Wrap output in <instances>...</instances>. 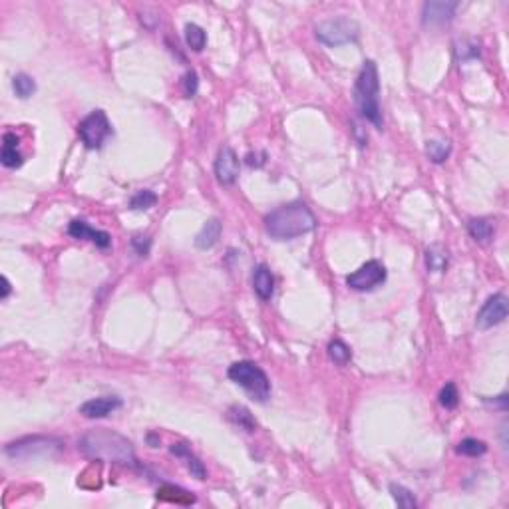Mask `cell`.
<instances>
[{
    "mask_svg": "<svg viewBox=\"0 0 509 509\" xmlns=\"http://www.w3.org/2000/svg\"><path fill=\"white\" fill-rule=\"evenodd\" d=\"M78 450L84 457L94 462H105V464H118V466H137L134 446L132 442L108 428H96L86 432L80 442Z\"/></svg>",
    "mask_w": 509,
    "mask_h": 509,
    "instance_id": "6da1fadb",
    "label": "cell"
},
{
    "mask_svg": "<svg viewBox=\"0 0 509 509\" xmlns=\"http://www.w3.org/2000/svg\"><path fill=\"white\" fill-rule=\"evenodd\" d=\"M316 227V217L302 201L285 203L265 217V231L273 239L289 241L302 237Z\"/></svg>",
    "mask_w": 509,
    "mask_h": 509,
    "instance_id": "7a4b0ae2",
    "label": "cell"
},
{
    "mask_svg": "<svg viewBox=\"0 0 509 509\" xmlns=\"http://www.w3.org/2000/svg\"><path fill=\"white\" fill-rule=\"evenodd\" d=\"M380 80L378 68L372 60H366L354 84V102L366 122L382 130V110H380Z\"/></svg>",
    "mask_w": 509,
    "mask_h": 509,
    "instance_id": "3957f363",
    "label": "cell"
},
{
    "mask_svg": "<svg viewBox=\"0 0 509 509\" xmlns=\"http://www.w3.org/2000/svg\"><path fill=\"white\" fill-rule=\"evenodd\" d=\"M229 378L239 384L257 402H267L270 396V380L265 370L249 360H241L229 366Z\"/></svg>",
    "mask_w": 509,
    "mask_h": 509,
    "instance_id": "277c9868",
    "label": "cell"
},
{
    "mask_svg": "<svg viewBox=\"0 0 509 509\" xmlns=\"http://www.w3.org/2000/svg\"><path fill=\"white\" fill-rule=\"evenodd\" d=\"M62 450V442L56 437L46 436H28L21 437L16 442H11L4 447L6 456L14 457V459H30V457L38 456H50L54 452Z\"/></svg>",
    "mask_w": 509,
    "mask_h": 509,
    "instance_id": "5b68a950",
    "label": "cell"
},
{
    "mask_svg": "<svg viewBox=\"0 0 509 509\" xmlns=\"http://www.w3.org/2000/svg\"><path fill=\"white\" fill-rule=\"evenodd\" d=\"M314 32H316L319 42L334 48V46H343V44L356 40L358 38V24L350 18L336 16V18L322 21Z\"/></svg>",
    "mask_w": 509,
    "mask_h": 509,
    "instance_id": "8992f818",
    "label": "cell"
},
{
    "mask_svg": "<svg viewBox=\"0 0 509 509\" xmlns=\"http://www.w3.org/2000/svg\"><path fill=\"white\" fill-rule=\"evenodd\" d=\"M78 134L88 149H100L104 146L105 139L112 135V124L104 110H94L92 114L86 115L78 125Z\"/></svg>",
    "mask_w": 509,
    "mask_h": 509,
    "instance_id": "52a82bcc",
    "label": "cell"
},
{
    "mask_svg": "<svg viewBox=\"0 0 509 509\" xmlns=\"http://www.w3.org/2000/svg\"><path fill=\"white\" fill-rule=\"evenodd\" d=\"M386 281V267L380 261H366L362 267L350 273L346 277V285L353 291H374L376 287H380Z\"/></svg>",
    "mask_w": 509,
    "mask_h": 509,
    "instance_id": "ba28073f",
    "label": "cell"
},
{
    "mask_svg": "<svg viewBox=\"0 0 509 509\" xmlns=\"http://www.w3.org/2000/svg\"><path fill=\"white\" fill-rule=\"evenodd\" d=\"M509 312V301L505 294H491L488 301L484 302V307L479 309L478 316H476V324H478L479 331H488L493 328L501 322L508 319Z\"/></svg>",
    "mask_w": 509,
    "mask_h": 509,
    "instance_id": "9c48e42d",
    "label": "cell"
},
{
    "mask_svg": "<svg viewBox=\"0 0 509 509\" xmlns=\"http://www.w3.org/2000/svg\"><path fill=\"white\" fill-rule=\"evenodd\" d=\"M457 11V2H446V0H430L422 6V24L426 28L432 26H444L452 22Z\"/></svg>",
    "mask_w": 509,
    "mask_h": 509,
    "instance_id": "30bf717a",
    "label": "cell"
},
{
    "mask_svg": "<svg viewBox=\"0 0 509 509\" xmlns=\"http://www.w3.org/2000/svg\"><path fill=\"white\" fill-rule=\"evenodd\" d=\"M239 157L229 146L219 149L217 159H215V177L221 185H233L239 177Z\"/></svg>",
    "mask_w": 509,
    "mask_h": 509,
    "instance_id": "8fae6325",
    "label": "cell"
},
{
    "mask_svg": "<svg viewBox=\"0 0 509 509\" xmlns=\"http://www.w3.org/2000/svg\"><path fill=\"white\" fill-rule=\"evenodd\" d=\"M68 233L72 235L74 239L92 241L100 249H108V247L112 245V235H110V233L94 229L90 223H86L82 219H74L72 223L68 225Z\"/></svg>",
    "mask_w": 509,
    "mask_h": 509,
    "instance_id": "7c38bea8",
    "label": "cell"
},
{
    "mask_svg": "<svg viewBox=\"0 0 509 509\" xmlns=\"http://www.w3.org/2000/svg\"><path fill=\"white\" fill-rule=\"evenodd\" d=\"M118 408H122V398L118 396H100V398H92L88 402H84L78 412L84 418H90V420H98V418H105L112 412H115Z\"/></svg>",
    "mask_w": 509,
    "mask_h": 509,
    "instance_id": "4fadbf2b",
    "label": "cell"
},
{
    "mask_svg": "<svg viewBox=\"0 0 509 509\" xmlns=\"http://www.w3.org/2000/svg\"><path fill=\"white\" fill-rule=\"evenodd\" d=\"M169 452H171V456H176L177 459L183 462V466L188 468V471L191 474V478L199 479V481L207 479V469L203 466V462L191 452V447H189L188 444H181V442L171 444V446H169Z\"/></svg>",
    "mask_w": 509,
    "mask_h": 509,
    "instance_id": "5bb4252c",
    "label": "cell"
},
{
    "mask_svg": "<svg viewBox=\"0 0 509 509\" xmlns=\"http://www.w3.org/2000/svg\"><path fill=\"white\" fill-rule=\"evenodd\" d=\"M0 161L8 169H16L24 164L21 149H18V135L6 132L2 135V151H0Z\"/></svg>",
    "mask_w": 509,
    "mask_h": 509,
    "instance_id": "9a60e30c",
    "label": "cell"
},
{
    "mask_svg": "<svg viewBox=\"0 0 509 509\" xmlns=\"http://www.w3.org/2000/svg\"><path fill=\"white\" fill-rule=\"evenodd\" d=\"M253 289L257 292L261 301H270L273 292H275V277L267 265H257L253 269Z\"/></svg>",
    "mask_w": 509,
    "mask_h": 509,
    "instance_id": "2e32d148",
    "label": "cell"
},
{
    "mask_svg": "<svg viewBox=\"0 0 509 509\" xmlns=\"http://www.w3.org/2000/svg\"><path fill=\"white\" fill-rule=\"evenodd\" d=\"M468 233L471 239L479 243V245H489L496 233V225L493 221L488 217H476L468 221Z\"/></svg>",
    "mask_w": 509,
    "mask_h": 509,
    "instance_id": "e0dca14e",
    "label": "cell"
},
{
    "mask_svg": "<svg viewBox=\"0 0 509 509\" xmlns=\"http://www.w3.org/2000/svg\"><path fill=\"white\" fill-rule=\"evenodd\" d=\"M221 223L219 219H209L207 223L201 227L198 235H195V247L201 251H207L211 247H215L221 237Z\"/></svg>",
    "mask_w": 509,
    "mask_h": 509,
    "instance_id": "ac0fdd59",
    "label": "cell"
},
{
    "mask_svg": "<svg viewBox=\"0 0 509 509\" xmlns=\"http://www.w3.org/2000/svg\"><path fill=\"white\" fill-rule=\"evenodd\" d=\"M227 416L235 426L243 428V430H247V432H255V430H257V422H255V418L251 416V412L245 406H231Z\"/></svg>",
    "mask_w": 509,
    "mask_h": 509,
    "instance_id": "d6986e66",
    "label": "cell"
},
{
    "mask_svg": "<svg viewBox=\"0 0 509 509\" xmlns=\"http://www.w3.org/2000/svg\"><path fill=\"white\" fill-rule=\"evenodd\" d=\"M185 42H188V46L193 52H201L205 48V44H207V34H205V30L201 26L189 22L188 26H185Z\"/></svg>",
    "mask_w": 509,
    "mask_h": 509,
    "instance_id": "ffe728a7",
    "label": "cell"
},
{
    "mask_svg": "<svg viewBox=\"0 0 509 509\" xmlns=\"http://www.w3.org/2000/svg\"><path fill=\"white\" fill-rule=\"evenodd\" d=\"M452 154V146L450 142H444V139H432L426 144V156L430 157V161L434 164H444L447 157Z\"/></svg>",
    "mask_w": 509,
    "mask_h": 509,
    "instance_id": "44dd1931",
    "label": "cell"
},
{
    "mask_svg": "<svg viewBox=\"0 0 509 509\" xmlns=\"http://www.w3.org/2000/svg\"><path fill=\"white\" fill-rule=\"evenodd\" d=\"M456 452L459 456H468V457H479L484 456L488 452V444L481 442L478 437H466L457 444Z\"/></svg>",
    "mask_w": 509,
    "mask_h": 509,
    "instance_id": "7402d4cb",
    "label": "cell"
},
{
    "mask_svg": "<svg viewBox=\"0 0 509 509\" xmlns=\"http://www.w3.org/2000/svg\"><path fill=\"white\" fill-rule=\"evenodd\" d=\"M426 267L434 273H442L447 267V251L440 245H432L426 251Z\"/></svg>",
    "mask_w": 509,
    "mask_h": 509,
    "instance_id": "603a6c76",
    "label": "cell"
},
{
    "mask_svg": "<svg viewBox=\"0 0 509 509\" xmlns=\"http://www.w3.org/2000/svg\"><path fill=\"white\" fill-rule=\"evenodd\" d=\"M12 90L21 100H28L36 92V82L32 80L28 74H16L12 78Z\"/></svg>",
    "mask_w": 509,
    "mask_h": 509,
    "instance_id": "cb8c5ba5",
    "label": "cell"
},
{
    "mask_svg": "<svg viewBox=\"0 0 509 509\" xmlns=\"http://www.w3.org/2000/svg\"><path fill=\"white\" fill-rule=\"evenodd\" d=\"M328 356H331V360H333L334 364L344 366V364L350 362L353 350H350V346H346L341 338H334L333 343L328 344Z\"/></svg>",
    "mask_w": 509,
    "mask_h": 509,
    "instance_id": "d4e9b609",
    "label": "cell"
},
{
    "mask_svg": "<svg viewBox=\"0 0 509 509\" xmlns=\"http://www.w3.org/2000/svg\"><path fill=\"white\" fill-rule=\"evenodd\" d=\"M454 52H456L457 62L476 60V58H479V44L474 40H457Z\"/></svg>",
    "mask_w": 509,
    "mask_h": 509,
    "instance_id": "484cf974",
    "label": "cell"
},
{
    "mask_svg": "<svg viewBox=\"0 0 509 509\" xmlns=\"http://www.w3.org/2000/svg\"><path fill=\"white\" fill-rule=\"evenodd\" d=\"M390 493H392V498H394V501L398 503V508H404V509L418 508V501H416L414 493H412L408 488H404V486L392 484V486H390Z\"/></svg>",
    "mask_w": 509,
    "mask_h": 509,
    "instance_id": "4316f807",
    "label": "cell"
},
{
    "mask_svg": "<svg viewBox=\"0 0 509 509\" xmlns=\"http://www.w3.org/2000/svg\"><path fill=\"white\" fill-rule=\"evenodd\" d=\"M156 193L149 191V189H142V191H137L134 198L130 199V209H134V211H147V209L156 207Z\"/></svg>",
    "mask_w": 509,
    "mask_h": 509,
    "instance_id": "83f0119b",
    "label": "cell"
},
{
    "mask_svg": "<svg viewBox=\"0 0 509 509\" xmlns=\"http://www.w3.org/2000/svg\"><path fill=\"white\" fill-rule=\"evenodd\" d=\"M437 400H440V404L444 406L446 410H454L457 408L459 404V392H457V388L454 382H447L444 388H442V392L437 396Z\"/></svg>",
    "mask_w": 509,
    "mask_h": 509,
    "instance_id": "f1b7e54d",
    "label": "cell"
},
{
    "mask_svg": "<svg viewBox=\"0 0 509 509\" xmlns=\"http://www.w3.org/2000/svg\"><path fill=\"white\" fill-rule=\"evenodd\" d=\"M132 249L137 257H147L151 251V237L149 235H135L132 237Z\"/></svg>",
    "mask_w": 509,
    "mask_h": 509,
    "instance_id": "f546056e",
    "label": "cell"
},
{
    "mask_svg": "<svg viewBox=\"0 0 509 509\" xmlns=\"http://www.w3.org/2000/svg\"><path fill=\"white\" fill-rule=\"evenodd\" d=\"M199 90V80H198V74L193 72H188L183 76V94L185 98H193V96L198 94Z\"/></svg>",
    "mask_w": 509,
    "mask_h": 509,
    "instance_id": "4dcf8cb0",
    "label": "cell"
},
{
    "mask_svg": "<svg viewBox=\"0 0 509 509\" xmlns=\"http://www.w3.org/2000/svg\"><path fill=\"white\" fill-rule=\"evenodd\" d=\"M11 291H12L11 282H8V279H6V277H2V294H0V299H2V301H6V299H8V294H11Z\"/></svg>",
    "mask_w": 509,
    "mask_h": 509,
    "instance_id": "1f68e13d",
    "label": "cell"
}]
</instances>
